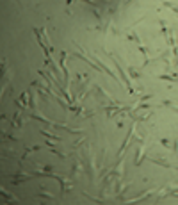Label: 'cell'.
<instances>
[{
  "mask_svg": "<svg viewBox=\"0 0 178 205\" xmlns=\"http://www.w3.org/2000/svg\"><path fill=\"white\" fill-rule=\"evenodd\" d=\"M112 61H114V66H116V70H118V73H119L121 80L125 82V86H127V89H128V93H134V87H132V84H130V80H128L127 73H125V70H123V68H121V64L118 63V59H112Z\"/></svg>",
  "mask_w": 178,
  "mask_h": 205,
  "instance_id": "6da1fadb",
  "label": "cell"
},
{
  "mask_svg": "<svg viewBox=\"0 0 178 205\" xmlns=\"http://www.w3.org/2000/svg\"><path fill=\"white\" fill-rule=\"evenodd\" d=\"M61 70L64 73V87H68V68H66V52H61Z\"/></svg>",
  "mask_w": 178,
  "mask_h": 205,
  "instance_id": "7a4b0ae2",
  "label": "cell"
},
{
  "mask_svg": "<svg viewBox=\"0 0 178 205\" xmlns=\"http://www.w3.org/2000/svg\"><path fill=\"white\" fill-rule=\"evenodd\" d=\"M41 134H43V136H46V137H48L50 141H55V143H59V141H61V137H59V136H54V134H48V132H45V130L41 132Z\"/></svg>",
  "mask_w": 178,
  "mask_h": 205,
  "instance_id": "3957f363",
  "label": "cell"
},
{
  "mask_svg": "<svg viewBox=\"0 0 178 205\" xmlns=\"http://www.w3.org/2000/svg\"><path fill=\"white\" fill-rule=\"evenodd\" d=\"M159 79H160V80H169V82H175L178 77H176V75H159Z\"/></svg>",
  "mask_w": 178,
  "mask_h": 205,
  "instance_id": "277c9868",
  "label": "cell"
},
{
  "mask_svg": "<svg viewBox=\"0 0 178 205\" xmlns=\"http://www.w3.org/2000/svg\"><path fill=\"white\" fill-rule=\"evenodd\" d=\"M38 196L46 198V200H52V198H54V194H52V193H45V191H41V193H38Z\"/></svg>",
  "mask_w": 178,
  "mask_h": 205,
  "instance_id": "5b68a950",
  "label": "cell"
},
{
  "mask_svg": "<svg viewBox=\"0 0 178 205\" xmlns=\"http://www.w3.org/2000/svg\"><path fill=\"white\" fill-rule=\"evenodd\" d=\"M128 73H130L132 79H139V73H137V71H135L134 68H128Z\"/></svg>",
  "mask_w": 178,
  "mask_h": 205,
  "instance_id": "8992f818",
  "label": "cell"
},
{
  "mask_svg": "<svg viewBox=\"0 0 178 205\" xmlns=\"http://www.w3.org/2000/svg\"><path fill=\"white\" fill-rule=\"evenodd\" d=\"M162 105H166V107H169V105H171V102H169V100H164V102H162Z\"/></svg>",
  "mask_w": 178,
  "mask_h": 205,
  "instance_id": "52a82bcc",
  "label": "cell"
},
{
  "mask_svg": "<svg viewBox=\"0 0 178 205\" xmlns=\"http://www.w3.org/2000/svg\"><path fill=\"white\" fill-rule=\"evenodd\" d=\"M160 143H162V145H164V146H169V141H167V139H162Z\"/></svg>",
  "mask_w": 178,
  "mask_h": 205,
  "instance_id": "ba28073f",
  "label": "cell"
},
{
  "mask_svg": "<svg viewBox=\"0 0 178 205\" xmlns=\"http://www.w3.org/2000/svg\"><path fill=\"white\" fill-rule=\"evenodd\" d=\"M71 2H73V0H66V4H68V5H70V4H71Z\"/></svg>",
  "mask_w": 178,
  "mask_h": 205,
  "instance_id": "9c48e42d",
  "label": "cell"
}]
</instances>
